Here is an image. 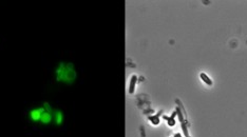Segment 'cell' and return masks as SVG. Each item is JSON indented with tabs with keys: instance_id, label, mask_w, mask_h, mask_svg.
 Listing matches in <instances>:
<instances>
[{
	"instance_id": "3",
	"label": "cell",
	"mask_w": 247,
	"mask_h": 137,
	"mask_svg": "<svg viewBox=\"0 0 247 137\" xmlns=\"http://www.w3.org/2000/svg\"><path fill=\"white\" fill-rule=\"evenodd\" d=\"M65 122V114L61 110H54L53 111V123L55 126H61Z\"/></svg>"
},
{
	"instance_id": "2",
	"label": "cell",
	"mask_w": 247,
	"mask_h": 137,
	"mask_svg": "<svg viewBox=\"0 0 247 137\" xmlns=\"http://www.w3.org/2000/svg\"><path fill=\"white\" fill-rule=\"evenodd\" d=\"M44 108L46 106L43 104V106H39V107H35L33 109H31L28 113V118L30 121H32L33 123H39L41 119V116L43 114L44 111Z\"/></svg>"
},
{
	"instance_id": "4",
	"label": "cell",
	"mask_w": 247,
	"mask_h": 137,
	"mask_svg": "<svg viewBox=\"0 0 247 137\" xmlns=\"http://www.w3.org/2000/svg\"><path fill=\"white\" fill-rule=\"evenodd\" d=\"M200 76H201L202 80H203L205 84H207L208 85H212V84H213V82H212V80H211L208 76H207V75L205 74V73H201V75H200Z\"/></svg>"
},
{
	"instance_id": "6",
	"label": "cell",
	"mask_w": 247,
	"mask_h": 137,
	"mask_svg": "<svg viewBox=\"0 0 247 137\" xmlns=\"http://www.w3.org/2000/svg\"><path fill=\"white\" fill-rule=\"evenodd\" d=\"M169 126H174V119L173 118H169Z\"/></svg>"
},
{
	"instance_id": "1",
	"label": "cell",
	"mask_w": 247,
	"mask_h": 137,
	"mask_svg": "<svg viewBox=\"0 0 247 137\" xmlns=\"http://www.w3.org/2000/svg\"><path fill=\"white\" fill-rule=\"evenodd\" d=\"M55 80L59 84L70 85L76 80V70L73 63L71 62H59L54 71Z\"/></svg>"
},
{
	"instance_id": "5",
	"label": "cell",
	"mask_w": 247,
	"mask_h": 137,
	"mask_svg": "<svg viewBox=\"0 0 247 137\" xmlns=\"http://www.w3.org/2000/svg\"><path fill=\"white\" fill-rule=\"evenodd\" d=\"M176 113H177V115H179L180 120H181V121L183 122V115H182V113H181V110H180L179 108H177V109H176Z\"/></svg>"
}]
</instances>
